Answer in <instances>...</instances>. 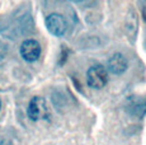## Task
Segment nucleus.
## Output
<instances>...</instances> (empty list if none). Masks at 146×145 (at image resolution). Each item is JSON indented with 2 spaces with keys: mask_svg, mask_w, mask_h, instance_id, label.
Segmentation results:
<instances>
[{
  "mask_svg": "<svg viewBox=\"0 0 146 145\" xmlns=\"http://www.w3.org/2000/svg\"><path fill=\"white\" fill-rule=\"evenodd\" d=\"M88 85L93 89H102L108 83V70L102 65H93L86 72Z\"/></svg>",
  "mask_w": 146,
  "mask_h": 145,
  "instance_id": "obj_1",
  "label": "nucleus"
},
{
  "mask_svg": "<svg viewBox=\"0 0 146 145\" xmlns=\"http://www.w3.org/2000/svg\"><path fill=\"white\" fill-rule=\"evenodd\" d=\"M46 27L51 35L56 36V37H60V36H62L66 32L67 23H66V19L61 14L52 13V14H50L46 18Z\"/></svg>",
  "mask_w": 146,
  "mask_h": 145,
  "instance_id": "obj_2",
  "label": "nucleus"
},
{
  "mask_svg": "<svg viewBox=\"0 0 146 145\" xmlns=\"http://www.w3.org/2000/svg\"><path fill=\"white\" fill-rule=\"evenodd\" d=\"M27 115L32 121H38V120L43 118L47 115V107L46 102L41 97H33L31 99L29 104H28Z\"/></svg>",
  "mask_w": 146,
  "mask_h": 145,
  "instance_id": "obj_3",
  "label": "nucleus"
},
{
  "mask_svg": "<svg viewBox=\"0 0 146 145\" xmlns=\"http://www.w3.org/2000/svg\"><path fill=\"white\" fill-rule=\"evenodd\" d=\"M21 56L28 63L37 61L41 56V46L36 40H26L21 45Z\"/></svg>",
  "mask_w": 146,
  "mask_h": 145,
  "instance_id": "obj_4",
  "label": "nucleus"
},
{
  "mask_svg": "<svg viewBox=\"0 0 146 145\" xmlns=\"http://www.w3.org/2000/svg\"><path fill=\"white\" fill-rule=\"evenodd\" d=\"M107 68H108V71L112 72V74L121 75V74H123V72L127 70L128 61H127V59L123 56L122 54L117 52V54L112 55V56L109 57Z\"/></svg>",
  "mask_w": 146,
  "mask_h": 145,
  "instance_id": "obj_5",
  "label": "nucleus"
},
{
  "mask_svg": "<svg viewBox=\"0 0 146 145\" xmlns=\"http://www.w3.org/2000/svg\"><path fill=\"white\" fill-rule=\"evenodd\" d=\"M70 1L75 3V4L84 5V7H89V5H93L97 0H70Z\"/></svg>",
  "mask_w": 146,
  "mask_h": 145,
  "instance_id": "obj_6",
  "label": "nucleus"
},
{
  "mask_svg": "<svg viewBox=\"0 0 146 145\" xmlns=\"http://www.w3.org/2000/svg\"><path fill=\"white\" fill-rule=\"evenodd\" d=\"M5 56V46L0 42V60Z\"/></svg>",
  "mask_w": 146,
  "mask_h": 145,
  "instance_id": "obj_7",
  "label": "nucleus"
},
{
  "mask_svg": "<svg viewBox=\"0 0 146 145\" xmlns=\"http://www.w3.org/2000/svg\"><path fill=\"white\" fill-rule=\"evenodd\" d=\"M3 143H5V141H3V140H1V138H0V144H3Z\"/></svg>",
  "mask_w": 146,
  "mask_h": 145,
  "instance_id": "obj_8",
  "label": "nucleus"
},
{
  "mask_svg": "<svg viewBox=\"0 0 146 145\" xmlns=\"http://www.w3.org/2000/svg\"><path fill=\"white\" fill-rule=\"evenodd\" d=\"M0 108H1V101H0Z\"/></svg>",
  "mask_w": 146,
  "mask_h": 145,
  "instance_id": "obj_9",
  "label": "nucleus"
}]
</instances>
